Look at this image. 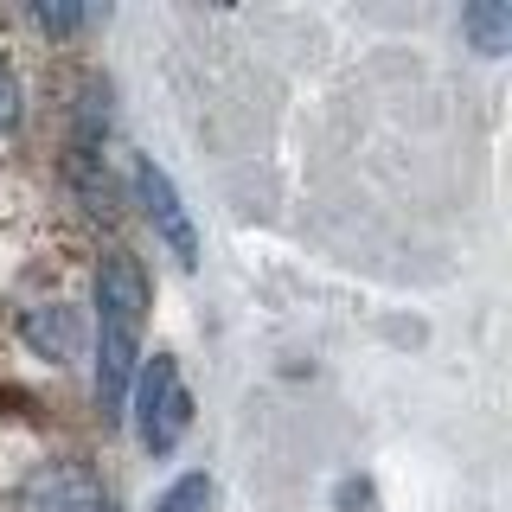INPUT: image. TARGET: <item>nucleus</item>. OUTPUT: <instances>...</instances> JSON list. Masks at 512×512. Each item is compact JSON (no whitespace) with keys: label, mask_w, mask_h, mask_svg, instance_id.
I'll list each match as a JSON object with an SVG mask.
<instances>
[{"label":"nucleus","mask_w":512,"mask_h":512,"mask_svg":"<svg viewBox=\"0 0 512 512\" xmlns=\"http://www.w3.org/2000/svg\"><path fill=\"white\" fill-rule=\"evenodd\" d=\"M141 320H148V276L128 250L96 263V404L103 416L128 410V384L141 359Z\"/></svg>","instance_id":"f257e3e1"},{"label":"nucleus","mask_w":512,"mask_h":512,"mask_svg":"<svg viewBox=\"0 0 512 512\" xmlns=\"http://www.w3.org/2000/svg\"><path fill=\"white\" fill-rule=\"evenodd\" d=\"M128 391H135L141 448H148V455H173V448H180V436L192 429V397H186V384H180V365H173L167 352H154Z\"/></svg>","instance_id":"f03ea898"},{"label":"nucleus","mask_w":512,"mask_h":512,"mask_svg":"<svg viewBox=\"0 0 512 512\" xmlns=\"http://www.w3.org/2000/svg\"><path fill=\"white\" fill-rule=\"evenodd\" d=\"M128 186H135V205L148 212V224L160 231V244L180 256V269H192L199 263V231H192V218H186L180 192H173V180H167V167H154L148 154H135L128 160Z\"/></svg>","instance_id":"7ed1b4c3"},{"label":"nucleus","mask_w":512,"mask_h":512,"mask_svg":"<svg viewBox=\"0 0 512 512\" xmlns=\"http://www.w3.org/2000/svg\"><path fill=\"white\" fill-rule=\"evenodd\" d=\"M103 506H109V493L84 461H45L20 487V512H103Z\"/></svg>","instance_id":"20e7f679"},{"label":"nucleus","mask_w":512,"mask_h":512,"mask_svg":"<svg viewBox=\"0 0 512 512\" xmlns=\"http://www.w3.org/2000/svg\"><path fill=\"white\" fill-rule=\"evenodd\" d=\"M20 333H26V346L39 352V359H77V352H84V320H77V308H64V301L26 308Z\"/></svg>","instance_id":"39448f33"},{"label":"nucleus","mask_w":512,"mask_h":512,"mask_svg":"<svg viewBox=\"0 0 512 512\" xmlns=\"http://www.w3.org/2000/svg\"><path fill=\"white\" fill-rule=\"evenodd\" d=\"M461 26L474 32L480 52H506V39H512V7H500V0H487V7H468V13H461Z\"/></svg>","instance_id":"423d86ee"},{"label":"nucleus","mask_w":512,"mask_h":512,"mask_svg":"<svg viewBox=\"0 0 512 512\" xmlns=\"http://www.w3.org/2000/svg\"><path fill=\"white\" fill-rule=\"evenodd\" d=\"M205 506H212V480H205V474H180L154 500V512H205Z\"/></svg>","instance_id":"0eeeda50"},{"label":"nucleus","mask_w":512,"mask_h":512,"mask_svg":"<svg viewBox=\"0 0 512 512\" xmlns=\"http://www.w3.org/2000/svg\"><path fill=\"white\" fill-rule=\"evenodd\" d=\"M13 122H20V77L0 64V135H7Z\"/></svg>","instance_id":"6e6552de"},{"label":"nucleus","mask_w":512,"mask_h":512,"mask_svg":"<svg viewBox=\"0 0 512 512\" xmlns=\"http://www.w3.org/2000/svg\"><path fill=\"white\" fill-rule=\"evenodd\" d=\"M32 20H39L45 32H77V26H84V13H77V7H39Z\"/></svg>","instance_id":"1a4fd4ad"},{"label":"nucleus","mask_w":512,"mask_h":512,"mask_svg":"<svg viewBox=\"0 0 512 512\" xmlns=\"http://www.w3.org/2000/svg\"><path fill=\"white\" fill-rule=\"evenodd\" d=\"M103 512H116V506H103Z\"/></svg>","instance_id":"9d476101"}]
</instances>
